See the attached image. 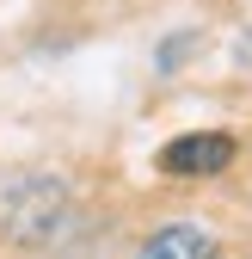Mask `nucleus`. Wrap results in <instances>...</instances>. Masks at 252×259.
I'll use <instances>...</instances> for the list:
<instances>
[{"label":"nucleus","instance_id":"f257e3e1","mask_svg":"<svg viewBox=\"0 0 252 259\" xmlns=\"http://www.w3.org/2000/svg\"><path fill=\"white\" fill-rule=\"evenodd\" d=\"M68 222V185L55 173H7L0 179V235L37 247Z\"/></svg>","mask_w":252,"mask_h":259},{"label":"nucleus","instance_id":"7ed1b4c3","mask_svg":"<svg viewBox=\"0 0 252 259\" xmlns=\"http://www.w3.org/2000/svg\"><path fill=\"white\" fill-rule=\"evenodd\" d=\"M136 259H215V241L197 229V222H172V229L148 235Z\"/></svg>","mask_w":252,"mask_h":259},{"label":"nucleus","instance_id":"f03ea898","mask_svg":"<svg viewBox=\"0 0 252 259\" xmlns=\"http://www.w3.org/2000/svg\"><path fill=\"white\" fill-rule=\"evenodd\" d=\"M234 167V136L222 130H197V136H172L160 148V173L166 179H215Z\"/></svg>","mask_w":252,"mask_h":259}]
</instances>
